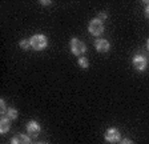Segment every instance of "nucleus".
<instances>
[{
    "label": "nucleus",
    "mask_w": 149,
    "mask_h": 144,
    "mask_svg": "<svg viewBox=\"0 0 149 144\" xmlns=\"http://www.w3.org/2000/svg\"><path fill=\"white\" fill-rule=\"evenodd\" d=\"M29 40H31V45L35 51H41V50H44V48H47V45H48L47 38L44 35H40V34L33 35Z\"/></svg>",
    "instance_id": "1"
},
{
    "label": "nucleus",
    "mask_w": 149,
    "mask_h": 144,
    "mask_svg": "<svg viewBox=\"0 0 149 144\" xmlns=\"http://www.w3.org/2000/svg\"><path fill=\"white\" fill-rule=\"evenodd\" d=\"M88 31H89V34L93 35V36H100V35L104 32V23H102L101 20H99L97 17L91 20L89 25H88Z\"/></svg>",
    "instance_id": "2"
},
{
    "label": "nucleus",
    "mask_w": 149,
    "mask_h": 144,
    "mask_svg": "<svg viewBox=\"0 0 149 144\" xmlns=\"http://www.w3.org/2000/svg\"><path fill=\"white\" fill-rule=\"evenodd\" d=\"M85 51H87V47H85V44H84L83 41L76 38L72 39L71 40V52L73 53V55L79 56V55H83Z\"/></svg>",
    "instance_id": "3"
},
{
    "label": "nucleus",
    "mask_w": 149,
    "mask_h": 144,
    "mask_svg": "<svg viewBox=\"0 0 149 144\" xmlns=\"http://www.w3.org/2000/svg\"><path fill=\"white\" fill-rule=\"evenodd\" d=\"M132 64H133L134 69L143 72V71H145V68L148 67V60H146V57L143 56V55H134L133 59H132Z\"/></svg>",
    "instance_id": "4"
},
{
    "label": "nucleus",
    "mask_w": 149,
    "mask_h": 144,
    "mask_svg": "<svg viewBox=\"0 0 149 144\" xmlns=\"http://www.w3.org/2000/svg\"><path fill=\"white\" fill-rule=\"evenodd\" d=\"M104 138H105V140L109 141V143H116V141L120 140L121 134H120V131H118L117 128H109V129H107L105 131Z\"/></svg>",
    "instance_id": "5"
},
{
    "label": "nucleus",
    "mask_w": 149,
    "mask_h": 144,
    "mask_svg": "<svg viewBox=\"0 0 149 144\" xmlns=\"http://www.w3.org/2000/svg\"><path fill=\"white\" fill-rule=\"evenodd\" d=\"M40 131H41L40 124H39L37 122H35V120H32V122H29L27 124V132L31 138H36V136H39Z\"/></svg>",
    "instance_id": "6"
},
{
    "label": "nucleus",
    "mask_w": 149,
    "mask_h": 144,
    "mask_svg": "<svg viewBox=\"0 0 149 144\" xmlns=\"http://www.w3.org/2000/svg\"><path fill=\"white\" fill-rule=\"evenodd\" d=\"M95 47L99 52H108L109 48H111V44L105 39H97L96 43H95Z\"/></svg>",
    "instance_id": "7"
},
{
    "label": "nucleus",
    "mask_w": 149,
    "mask_h": 144,
    "mask_svg": "<svg viewBox=\"0 0 149 144\" xmlns=\"http://www.w3.org/2000/svg\"><path fill=\"white\" fill-rule=\"evenodd\" d=\"M11 144H31V139H29V136H27V135H15L12 138V140H11Z\"/></svg>",
    "instance_id": "8"
},
{
    "label": "nucleus",
    "mask_w": 149,
    "mask_h": 144,
    "mask_svg": "<svg viewBox=\"0 0 149 144\" xmlns=\"http://www.w3.org/2000/svg\"><path fill=\"white\" fill-rule=\"evenodd\" d=\"M11 120L8 117H1L0 120V134H7L9 131V127H11Z\"/></svg>",
    "instance_id": "9"
},
{
    "label": "nucleus",
    "mask_w": 149,
    "mask_h": 144,
    "mask_svg": "<svg viewBox=\"0 0 149 144\" xmlns=\"http://www.w3.org/2000/svg\"><path fill=\"white\" fill-rule=\"evenodd\" d=\"M17 110L16 108H8L7 110V117H8L9 120H15L16 117H17Z\"/></svg>",
    "instance_id": "10"
},
{
    "label": "nucleus",
    "mask_w": 149,
    "mask_h": 144,
    "mask_svg": "<svg viewBox=\"0 0 149 144\" xmlns=\"http://www.w3.org/2000/svg\"><path fill=\"white\" fill-rule=\"evenodd\" d=\"M77 63H79V66H80L81 68H84V69H87L88 67H89V63H88L87 57H80Z\"/></svg>",
    "instance_id": "11"
},
{
    "label": "nucleus",
    "mask_w": 149,
    "mask_h": 144,
    "mask_svg": "<svg viewBox=\"0 0 149 144\" xmlns=\"http://www.w3.org/2000/svg\"><path fill=\"white\" fill-rule=\"evenodd\" d=\"M20 47L23 48L24 51H27V50H29V48H32V45H31V40H22L20 41Z\"/></svg>",
    "instance_id": "12"
},
{
    "label": "nucleus",
    "mask_w": 149,
    "mask_h": 144,
    "mask_svg": "<svg viewBox=\"0 0 149 144\" xmlns=\"http://www.w3.org/2000/svg\"><path fill=\"white\" fill-rule=\"evenodd\" d=\"M0 108H1V113H7V108H6V104H4L3 99L0 100Z\"/></svg>",
    "instance_id": "13"
},
{
    "label": "nucleus",
    "mask_w": 149,
    "mask_h": 144,
    "mask_svg": "<svg viewBox=\"0 0 149 144\" xmlns=\"http://www.w3.org/2000/svg\"><path fill=\"white\" fill-rule=\"evenodd\" d=\"M97 19L99 20H105L107 19V13H104V12H101V13H99V16H97Z\"/></svg>",
    "instance_id": "14"
},
{
    "label": "nucleus",
    "mask_w": 149,
    "mask_h": 144,
    "mask_svg": "<svg viewBox=\"0 0 149 144\" xmlns=\"http://www.w3.org/2000/svg\"><path fill=\"white\" fill-rule=\"evenodd\" d=\"M145 16L149 19V1H146V7H145Z\"/></svg>",
    "instance_id": "15"
},
{
    "label": "nucleus",
    "mask_w": 149,
    "mask_h": 144,
    "mask_svg": "<svg viewBox=\"0 0 149 144\" xmlns=\"http://www.w3.org/2000/svg\"><path fill=\"white\" fill-rule=\"evenodd\" d=\"M120 144H133V141H130L129 139H124V140H121Z\"/></svg>",
    "instance_id": "16"
},
{
    "label": "nucleus",
    "mask_w": 149,
    "mask_h": 144,
    "mask_svg": "<svg viewBox=\"0 0 149 144\" xmlns=\"http://www.w3.org/2000/svg\"><path fill=\"white\" fill-rule=\"evenodd\" d=\"M41 4H43V6H47V4H51V1H44V0H43V1H41Z\"/></svg>",
    "instance_id": "17"
},
{
    "label": "nucleus",
    "mask_w": 149,
    "mask_h": 144,
    "mask_svg": "<svg viewBox=\"0 0 149 144\" xmlns=\"http://www.w3.org/2000/svg\"><path fill=\"white\" fill-rule=\"evenodd\" d=\"M146 48L149 50V39H148V41H146Z\"/></svg>",
    "instance_id": "18"
},
{
    "label": "nucleus",
    "mask_w": 149,
    "mask_h": 144,
    "mask_svg": "<svg viewBox=\"0 0 149 144\" xmlns=\"http://www.w3.org/2000/svg\"><path fill=\"white\" fill-rule=\"evenodd\" d=\"M37 144H45V143H37Z\"/></svg>",
    "instance_id": "19"
}]
</instances>
